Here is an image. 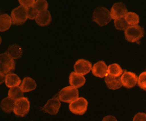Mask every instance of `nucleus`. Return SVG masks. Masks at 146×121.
Returning a JSON list of instances; mask_svg holds the SVG:
<instances>
[{
  "label": "nucleus",
  "mask_w": 146,
  "mask_h": 121,
  "mask_svg": "<svg viewBox=\"0 0 146 121\" xmlns=\"http://www.w3.org/2000/svg\"><path fill=\"white\" fill-rule=\"evenodd\" d=\"M5 53H8L13 59H17L21 57L23 49L20 45L15 44L9 46Z\"/></svg>",
  "instance_id": "obj_18"
},
{
  "label": "nucleus",
  "mask_w": 146,
  "mask_h": 121,
  "mask_svg": "<svg viewBox=\"0 0 146 121\" xmlns=\"http://www.w3.org/2000/svg\"><path fill=\"white\" fill-rule=\"evenodd\" d=\"M92 63L84 59H78L74 65V72L82 75H86L92 69Z\"/></svg>",
  "instance_id": "obj_9"
},
{
  "label": "nucleus",
  "mask_w": 146,
  "mask_h": 121,
  "mask_svg": "<svg viewBox=\"0 0 146 121\" xmlns=\"http://www.w3.org/2000/svg\"><path fill=\"white\" fill-rule=\"evenodd\" d=\"M6 78V75L5 74H3V72H1V84L3 83Z\"/></svg>",
  "instance_id": "obj_31"
},
{
  "label": "nucleus",
  "mask_w": 146,
  "mask_h": 121,
  "mask_svg": "<svg viewBox=\"0 0 146 121\" xmlns=\"http://www.w3.org/2000/svg\"><path fill=\"white\" fill-rule=\"evenodd\" d=\"M36 22L41 27H46L50 24L52 21L50 12L48 10L39 12L36 18Z\"/></svg>",
  "instance_id": "obj_14"
},
{
  "label": "nucleus",
  "mask_w": 146,
  "mask_h": 121,
  "mask_svg": "<svg viewBox=\"0 0 146 121\" xmlns=\"http://www.w3.org/2000/svg\"><path fill=\"white\" fill-rule=\"evenodd\" d=\"M102 121H117L116 118L113 116H107L103 118Z\"/></svg>",
  "instance_id": "obj_30"
},
{
  "label": "nucleus",
  "mask_w": 146,
  "mask_h": 121,
  "mask_svg": "<svg viewBox=\"0 0 146 121\" xmlns=\"http://www.w3.org/2000/svg\"><path fill=\"white\" fill-rule=\"evenodd\" d=\"M121 80L122 86L127 88H131L135 87L138 83V77L133 72L124 70L122 75L121 77Z\"/></svg>",
  "instance_id": "obj_8"
},
{
  "label": "nucleus",
  "mask_w": 146,
  "mask_h": 121,
  "mask_svg": "<svg viewBox=\"0 0 146 121\" xmlns=\"http://www.w3.org/2000/svg\"><path fill=\"white\" fill-rule=\"evenodd\" d=\"M105 82L108 88L112 90H116L122 86L121 77H114L108 75L105 77Z\"/></svg>",
  "instance_id": "obj_15"
},
{
  "label": "nucleus",
  "mask_w": 146,
  "mask_h": 121,
  "mask_svg": "<svg viewBox=\"0 0 146 121\" xmlns=\"http://www.w3.org/2000/svg\"><path fill=\"white\" fill-rule=\"evenodd\" d=\"M37 84L34 80L29 77H25L20 85V88L23 93L35 90Z\"/></svg>",
  "instance_id": "obj_16"
},
{
  "label": "nucleus",
  "mask_w": 146,
  "mask_h": 121,
  "mask_svg": "<svg viewBox=\"0 0 146 121\" xmlns=\"http://www.w3.org/2000/svg\"><path fill=\"white\" fill-rule=\"evenodd\" d=\"M125 19L130 26L138 25L140 21L139 15L137 13L132 12H127L125 16Z\"/></svg>",
  "instance_id": "obj_23"
},
{
  "label": "nucleus",
  "mask_w": 146,
  "mask_h": 121,
  "mask_svg": "<svg viewBox=\"0 0 146 121\" xmlns=\"http://www.w3.org/2000/svg\"><path fill=\"white\" fill-rule=\"evenodd\" d=\"M35 1H36L34 0H19V3L20 5L28 9L31 7H34Z\"/></svg>",
  "instance_id": "obj_28"
},
{
  "label": "nucleus",
  "mask_w": 146,
  "mask_h": 121,
  "mask_svg": "<svg viewBox=\"0 0 146 121\" xmlns=\"http://www.w3.org/2000/svg\"><path fill=\"white\" fill-rule=\"evenodd\" d=\"M133 121H146V114L144 113H138L133 118Z\"/></svg>",
  "instance_id": "obj_29"
},
{
  "label": "nucleus",
  "mask_w": 146,
  "mask_h": 121,
  "mask_svg": "<svg viewBox=\"0 0 146 121\" xmlns=\"http://www.w3.org/2000/svg\"><path fill=\"white\" fill-rule=\"evenodd\" d=\"M144 29L138 25L129 26L124 32L125 37L127 41L130 42H138L144 35Z\"/></svg>",
  "instance_id": "obj_3"
},
{
  "label": "nucleus",
  "mask_w": 146,
  "mask_h": 121,
  "mask_svg": "<svg viewBox=\"0 0 146 121\" xmlns=\"http://www.w3.org/2000/svg\"><path fill=\"white\" fill-rule=\"evenodd\" d=\"M11 17L13 25L20 26L23 24L28 19L27 8L20 5L14 9L12 11Z\"/></svg>",
  "instance_id": "obj_4"
},
{
  "label": "nucleus",
  "mask_w": 146,
  "mask_h": 121,
  "mask_svg": "<svg viewBox=\"0 0 146 121\" xmlns=\"http://www.w3.org/2000/svg\"><path fill=\"white\" fill-rule=\"evenodd\" d=\"M108 75L114 77H119L123 74V70L117 64H112L108 66Z\"/></svg>",
  "instance_id": "obj_21"
},
{
  "label": "nucleus",
  "mask_w": 146,
  "mask_h": 121,
  "mask_svg": "<svg viewBox=\"0 0 146 121\" xmlns=\"http://www.w3.org/2000/svg\"><path fill=\"white\" fill-rule=\"evenodd\" d=\"M8 97L16 101L23 97V92L19 86L11 88L8 92Z\"/></svg>",
  "instance_id": "obj_22"
},
{
  "label": "nucleus",
  "mask_w": 146,
  "mask_h": 121,
  "mask_svg": "<svg viewBox=\"0 0 146 121\" xmlns=\"http://www.w3.org/2000/svg\"><path fill=\"white\" fill-rule=\"evenodd\" d=\"M111 19L114 20L119 18L125 17L127 13V10L125 4L122 2H118L114 4L111 9Z\"/></svg>",
  "instance_id": "obj_10"
},
{
  "label": "nucleus",
  "mask_w": 146,
  "mask_h": 121,
  "mask_svg": "<svg viewBox=\"0 0 146 121\" xmlns=\"http://www.w3.org/2000/svg\"><path fill=\"white\" fill-rule=\"evenodd\" d=\"M88 103L84 97H79L69 105V110L72 113L82 115L86 113L88 108Z\"/></svg>",
  "instance_id": "obj_6"
},
{
  "label": "nucleus",
  "mask_w": 146,
  "mask_h": 121,
  "mask_svg": "<svg viewBox=\"0 0 146 121\" xmlns=\"http://www.w3.org/2000/svg\"><path fill=\"white\" fill-rule=\"evenodd\" d=\"M30 102L27 97H24L15 101L13 112L15 115L24 117L29 113Z\"/></svg>",
  "instance_id": "obj_7"
},
{
  "label": "nucleus",
  "mask_w": 146,
  "mask_h": 121,
  "mask_svg": "<svg viewBox=\"0 0 146 121\" xmlns=\"http://www.w3.org/2000/svg\"><path fill=\"white\" fill-rule=\"evenodd\" d=\"M111 20L110 12L107 8L100 7L96 8L93 12L92 20L100 26L108 24Z\"/></svg>",
  "instance_id": "obj_1"
},
{
  "label": "nucleus",
  "mask_w": 146,
  "mask_h": 121,
  "mask_svg": "<svg viewBox=\"0 0 146 121\" xmlns=\"http://www.w3.org/2000/svg\"><path fill=\"white\" fill-rule=\"evenodd\" d=\"M108 67L104 61H100L94 64L92 71V74L96 77L104 78L108 75Z\"/></svg>",
  "instance_id": "obj_12"
},
{
  "label": "nucleus",
  "mask_w": 146,
  "mask_h": 121,
  "mask_svg": "<svg viewBox=\"0 0 146 121\" xmlns=\"http://www.w3.org/2000/svg\"><path fill=\"white\" fill-rule=\"evenodd\" d=\"M79 98L78 89L71 86H67L60 91L58 99L63 102L71 103Z\"/></svg>",
  "instance_id": "obj_2"
},
{
  "label": "nucleus",
  "mask_w": 146,
  "mask_h": 121,
  "mask_svg": "<svg viewBox=\"0 0 146 121\" xmlns=\"http://www.w3.org/2000/svg\"><path fill=\"white\" fill-rule=\"evenodd\" d=\"M38 13V12L34 8V7H31L27 9V16L28 18L29 19L31 20L36 19Z\"/></svg>",
  "instance_id": "obj_27"
},
{
  "label": "nucleus",
  "mask_w": 146,
  "mask_h": 121,
  "mask_svg": "<svg viewBox=\"0 0 146 121\" xmlns=\"http://www.w3.org/2000/svg\"><path fill=\"white\" fill-rule=\"evenodd\" d=\"M1 72L8 75L15 69V62L8 53H4L0 55Z\"/></svg>",
  "instance_id": "obj_5"
},
{
  "label": "nucleus",
  "mask_w": 146,
  "mask_h": 121,
  "mask_svg": "<svg viewBox=\"0 0 146 121\" xmlns=\"http://www.w3.org/2000/svg\"><path fill=\"white\" fill-rule=\"evenodd\" d=\"M61 107V103L60 100L56 97L49 99L45 106L43 107L42 110L47 113L51 115L57 114Z\"/></svg>",
  "instance_id": "obj_11"
},
{
  "label": "nucleus",
  "mask_w": 146,
  "mask_h": 121,
  "mask_svg": "<svg viewBox=\"0 0 146 121\" xmlns=\"http://www.w3.org/2000/svg\"><path fill=\"white\" fill-rule=\"evenodd\" d=\"M114 26L116 29L119 30H126L130 26L127 23L125 17L119 18L114 20Z\"/></svg>",
  "instance_id": "obj_24"
},
{
  "label": "nucleus",
  "mask_w": 146,
  "mask_h": 121,
  "mask_svg": "<svg viewBox=\"0 0 146 121\" xmlns=\"http://www.w3.org/2000/svg\"><path fill=\"white\" fill-rule=\"evenodd\" d=\"M15 101L9 97L3 99L1 103V107L4 112L10 113L13 112Z\"/></svg>",
  "instance_id": "obj_20"
},
{
  "label": "nucleus",
  "mask_w": 146,
  "mask_h": 121,
  "mask_svg": "<svg viewBox=\"0 0 146 121\" xmlns=\"http://www.w3.org/2000/svg\"><path fill=\"white\" fill-rule=\"evenodd\" d=\"M21 80L19 76L15 74H9L6 75L5 83L7 87L11 88L12 87L19 86Z\"/></svg>",
  "instance_id": "obj_17"
},
{
  "label": "nucleus",
  "mask_w": 146,
  "mask_h": 121,
  "mask_svg": "<svg viewBox=\"0 0 146 121\" xmlns=\"http://www.w3.org/2000/svg\"><path fill=\"white\" fill-rule=\"evenodd\" d=\"M137 83L140 88L146 91V71L143 72L139 75Z\"/></svg>",
  "instance_id": "obj_26"
},
{
  "label": "nucleus",
  "mask_w": 146,
  "mask_h": 121,
  "mask_svg": "<svg viewBox=\"0 0 146 121\" xmlns=\"http://www.w3.org/2000/svg\"><path fill=\"white\" fill-rule=\"evenodd\" d=\"M85 77L76 72H71L70 74L69 83L71 86L78 88L85 85Z\"/></svg>",
  "instance_id": "obj_13"
},
{
  "label": "nucleus",
  "mask_w": 146,
  "mask_h": 121,
  "mask_svg": "<svg viewBox=\"0 0 146 121\" xmlns=\"http://www.w3.org/2000/svg\"><path fill=\"white\" fill-rule=\"evenodd\" d=\"M48 7V3L45 0H37L34 5V8L38 12L47 10Z\"/></svg>",
  "instance_id": "obj_25"
},
{
  "label": "nucleus",
  "mask_w": 146,
  "mask_h": 121,
  "mask_svg": "<svg viewBox=\"0 0 146 121\" xmlns=\"http://www.w3.org/2000/svg\"><path fill=\"white\" fill-rule=\"evenodd\" d=\"M12 24L11 17L8 14H3L0 16V31L4 32L8 30Z\"/></svg>",
  "instance_id": "obj_19"
}]
</instances>
